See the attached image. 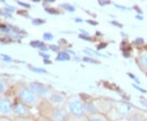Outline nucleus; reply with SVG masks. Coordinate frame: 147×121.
<instances>
[{"mask_svg": "<svg viewBox=\"0 0 147 121\" xmlns=\"http://www.w3.org/2000/svg\"><path fill=\"white\" fill-rule=\"evenodd\" d=\"M64 7H65V9H66L69 11H74V7L73 6L69 5V4H65Z\"/></svg>", "mask_w": 147, "mask_h": 121, "instance_id": "nucleus-15", "label": "nucleus"}, {"mask_svg": "<svg viewBox=\"0 0 147 121\" xmlns=\"http://www.w3.org/2000/svg\"><path fill=\"white\" fill-rule=\"evenodd\" d=\"M21 5H23V6H26V7H30V5L29 4H26V3H19Z\"/></svg>", "mask_w": 147, "mask_h": 121, "instance_id": "nucleus-27", "label": "nucleus"}, {"mask_svg": "<svg viewBox=\"0 0 147 121\" xmlns=\"http://www.w3.org/2000/svg\"><path fill=\"white\" fill-rule=\"evenodd\" d=\"M56 59H57V61H60V62L69 61L70 59V56L67 53H65V52H61V53H58Z\"/></svg>", "mask_w": 147, "mask_h": 121, "instance_id": "nucleus-10", "label": "nucleus"}, {"mask_svg": "<svg viewBox=\"0 0 147 121\" xmlns=\"http://www.w3.org/2000/svg\"><path fill=\"white\" fill-rule=\"evenodd\" d=\"M80 38H83V39H87V40H89V38L88 37H86L85 35H80Z\"/></svg>", "mask_w": 147, "mask_h": 121, "instance_id": "nucleus-25", "label": "nucleus"}, {"mask_svg": "<svg viewBox=\"0 0 147 121\" xmlns=\"http://www.w3.org/2000/svg\"><path fill=\"white\" fill-rule=\"evenodd\" d=\"M41 21V20H39V19H35V20H34L33 21V23L34 24V25H40V24H42L44 21Z\"/></svg>", "mask_w": 147, "mask_h": 121, "instance_id": "nucleus-18", "label": "nucleus"}, {"mask_svg": "<svg viewBox=\"0 0 147 121\" xmlns=\"http://www.w3.org/2000/svg\"><path fill=\"white\" fill-rule=\"evenodd\" d=\"M88 119H89V121H110L109 118H107L106 116L100 114V113H98V112L94 115L90 116Z\"/></svg>", "mask_w": 147, "mask_h": 121, "instance_id": "nucleus-9", "label": "nucleus"}, {"mask_svg": "<svg viewBox=\"0 0 147 121\" xmlns=\"http://www.w3.org/2000/svg\"><path fill=\"white\" fill-rule=\"evenodd\" d=\"M69 111L75 117H83L86 115L84 103L79 99H74L68 104Z\"/></svg>", "mask_w": 147, "mask_h": 121, "instance_id": "nucleus-1", "label": "nucleus"}, {"mask_svg": "<svg viewBox=\"0 0 147 121\" xmlns=\"http://www.w3.org/2000/svg\"><path fill=\"white\" fill-rule=\"evenodd\" d=\"M53 121H68L69 116L65 109L56 106L52 110V118Z\"/></svg>", "mask_w": 147, "mask_h": 121, "instance_id": "nucleus-2", "label": "nucleus"}, {"mask_svg": "<svg viewBox=\"0 0 147 121\" xmlns=\"http://www.w3.org/2000/svg\"><path fill=\"white\" fill-rule=\"evenodd\" d=\"M76 119H77V120L76 121H89V119L88 118H87V117H76Z\"/></svg>", "mask_w": 147, "mask_h": 121, "instance_id": "nucleus-17", "label": "nucleus"}, {"mask_svg": "<svg viewBox=\"0 0 147 121\" xmlns=\"http://www.w3.org/2000/svg\"><path fill=\"white\" fill-rule=\"evenodd\" d=\"M14 111L16 112V115L21 116H26L27 112H28V110L26 107V105L22 104V103H16V105L14 106Z\"/></svg>", "mask_w": 147, "mask_h": 121, "instance_id": "nucleus-6", "label": "nucleus"}, {"mask_svg": "<svg viewBox=\"0 0 147 121\" xmlns=\"http://www.w3.org/2000/svg\"><path fill=\"white\" fill-rule=\"evenodd\" d=\"M141 103H142L143 105H145L146 107H147V103H146V102H145V101H141Z\"/></svg>", "mask_w": 147, "mask_h": 121, "instance_id": "nucleus-26", "label": "nucleus"}, {"mask_svg": "<svg viewBox=\"0 0 147 121\" xmlns=\"http://www.w3.org/2000/svg\"><path fill=\"white\" fill-rule=\"evenodd\" d=\"M50 101L53 104L58 106V105H61L64 101V97L59 93H53L50 97Z\"/></svg>", "mask_w": 147, "mask_h": 121, "instance_id": "nucleus-8", "label": "nucleus"}, {"mask_svg": "<svg viewBox=\"0 0 147 121\" xmlns=\"http://www.w3.org/2000/svg\"><path fill=\"white\" fill-rule=\"evenodd\" d=\"M3 89H4V86H3V84L0 82V93L3 91Z\"/></svg>", "mask_w": 147, "mask_h": 121, "instance_id": "nucleus-21", "label": "nucleus"}, {"mask_svg": "<svg viewBox=\"0 0 147 121\" xmlns=\"http://www.w3.org/2000/svg\"><path fill=\"white\" fill-rule=\"evenodd\" d=\"M140 62H141L142 65L145 66H147V54H144V55L141 56Z\"/></svg>", "mask_w": 147, "mask_h": 121, "instance_id": "nucleus-12", "label": "nucleus"}, {"mask_svg": "<svg viewBox=\"0 0 147 121\" xmlns=\"http://www.w3.org/2000/svg\"><path fill=\"white\" fill-rule=\"evenodd\" d=\"M11 111V103L9 100L3 98L0 100V112L3 114H7Z\"/></svg>", "mask_w": 147, "mask_h": 121, "instance_id": "nucleus-5", "label": "nucleus"}, {"mask_svg": "<svg viewBox=\"0 0 147 121\" xmlns=\"http://www.w3.org/2000/svg\"><path fill=\"white\" fill-rule=\"evenodd\" d=\"M132 86H133V87H134L135 89H137V90H139V91L142 92L143 93H146V90L143 89H142V88H140V87H139V86H138L137 84H132Z\"/></svg>", "mask_w": 147, "mask_h": 121, "instance_id": "nucleus-16", "label": "nucleus"}, {"mask_svg": "<svg viewBox=\"0 0 147 121\" xmlns=\"http://www.w3.org/2000/svg\"><path fill=\"white\" fill-rule=\"evenodd\" d=\"M51 49H53V50H57L58 47H57V46H55V45H53V46H51Z\"/></svg>", "mask_w": 147, "mask_h": 121, "instance_id": "nucleus-23", "label": "nucleus"}, {"mask_svg": "<svg viewBox=\"0 0 147 121\" xmlns=\"http://www.w3.org/2000/svg\"><path fill=\"white\" fill-rule=\"evenodd\" d=\"M136 43H144V40H143V39L138 38L137 40H136Z\"/></svg>", "mask_w": 147, "mask_h": 121, "instance_id": "nucleus-20", "label": "nucleus"}, {"mask_svg": "<svg viewBox=\"0 0 147 121\" xmlns=\"http://www.w3.org/2000/svg\"><path fill=\"white\" fill-rule=\"evenodd\" d=\"M136 18H137V19H139V20H143V16H136Z\"/></svg>", "mask_w": 147, "mask_h": 121, "instance_id": "nucleus-28", "label": "nucleus"}, {"mask_svg": "<svg viewBox=\"0 0 147 121\" xmlns=\"http://www.w3.org/2000/svg\"><path fill=\"white\" fill-rule=\"evenodd\" d=\"M41 121H53L52 119H50V118H43Z\"/></svg>", "mask_w": 147, "mask_h": 121, "instance_id": "nucleus-22", "label": "nucleus"}, {"mask_svg": "<svg viewBox=\"0 0 147 121\" xmlns=\"http://www.w3.org/2000/svg\"><path fill=\"white\" fill-rule=\"evenodd\" d=\"M33 71H35V72H38V73H45L47 72L44 69H41V68H36V67H30Z\"/></svg>", "mask_w": 147, "mask_h": 121, "instance_id": "nucleus-14", "label": "nucleus"}, {"mask_svg": "<svg viewBox=\"0 0 147 121\" xmlns=\"http://www.w3.org/2000/svg\"><path fill=\"white\" fill-rule=\"evenodd\" d=\"M30 88L32 91L38 95H40L42 97H47V95L49 94V89L42 84L33 82L30 84Z\"/></svg>", "mask_w": 147, "mask_h": 121, "instance_id": "nucleus-4", "label": "nucleus"}, {"mask_svg": "<svg viewBox=\"0 0 147 121\" xmlns=\"http://www.w3.org/2000/svg\"><path fill=\"white\" fill-rule=\"evenodd\" d=\"M0 121H1V120H0Z\"/></svg>", "mask_w": 147, "mask_h": 121, "instance_id": "nucleus-29", "label": "nucleus"}, {"mask_svg": "<svg viewBox=\"0 0 147 121\" xmlns=\"http://www.w3.org/2000/svg\"><path fill=\"white\" fill-rule=\"evenodd\" d=\"M131 121H142V120L138 117V116H133V117H131Z\"/></svg>", "mask_w": 147, "mask_h": 121, "instance_id": "nucleus-19", "label": "nucleus"}, {"mask_svg": "<svg viewBox=\"0 0 147 121\" xmlns=\"http://www.w3.org/2000/svg\"><path fill=\"white\" fill-rule=\"evenodd\" d=\"M84 108H85V111L86 113L90 114V116L94 115L96 113H97V110H96V106L92 103V102H85L84 103Z\"/></svg>", "mask_w": 147, "mask_h": 121, "instance_id": "nucleus-7", "label": "nucleus"}, {"mask_svg": "<svg viewBox=\"0 0 147 121\" xmlns=\"http://www.w3.org/2000/svg\"><path fill=\"white\" fill-rule=\"evenodd\" d=\"M47 11H49V12H51V13H56L57 12V11H55L54 9H51V10H48V9H47Z\"/></svg>", "mask_w": 147, "mask_h": 121, "instance_id": "nucleus-24", "label": "nucleus"}, {"mask_svg": "<svg viewBox=\"0 0 147 121\" xmlns=\"http://www.w3.org/2000/svg\"><path fill=\"white\" fill-rule=\"evenodd\" d=\"M43 39H44L45 40L49 41V40H52V39H53V35L51 33H44V34H43Z\"/></svg>", "mask_w": 147, "mask_h": 121, "instance_id": "nucleus-13", "label": "nucleus"}, {"mask_svg": "<svg viewBox=\"0 0 147 121\" xmlns=\"http://www.w3.org/2000/svg\"><path fill=\"white\" fill-rule=\"evenodd\" d=\"M19 97L23 101L29 103V104H32V103L35 102L37 100L35 93L32 90L28 89H22L19 92Z\"/></svg>", "mask_w": 147, "mask_h": 121, "instance_id": "nucleus-3", "label": "nucleus"}, {"mask_svg": "<svg viewBox=\"0 0 147 121\" xmlns=\"http://www.w3.org/2000/svg\"><path fill=\"white\" fill-rule=\"evenodd\" d=\"M30 45L33 46L34 47H44V44L43 43L40 42L38 40H35V41H33V42L30 43Z\"/></svg>", "mask_w": 147, "mask_h": 121, "instance_id": "nucleus-11", "label": "nucleus"}]
</instances>
